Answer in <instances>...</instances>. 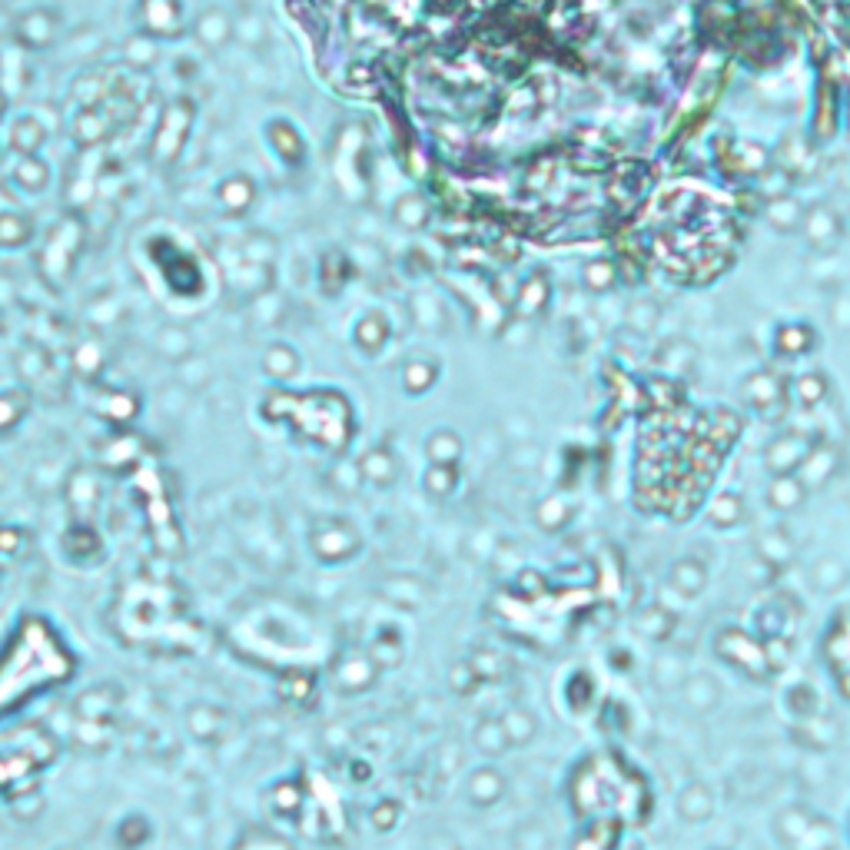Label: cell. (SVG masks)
<instances>
[{"label": "cell", "instance_id": "836d02e7", "mask_svg": "<svg viewBox=\"0 0 850 850\" xmlns=\"http://www.w3.org/2000/svg\"><path fill=\"white\" fill-rule=\"evenodd\" d=\"M50 180V167L40 157H24L17 163L14 170V183L20 186V190H30V193H40Z\"/></svg>", "mask_w": 850, "mask_h": 850}, {"label": "cell", "instance_id": "60d3db41", "mask_svg": "<svg viewBox=\"0 0 850 850\" xmlns=\"http://www.w3.org/2000/svg\"><path fill=\"white\" fill-rule=\"evenodd\" d=\"M402 658H406V645H402L399 635H382V641L376 645V665L379 668H396L402 665Z\"/></svg>", "mask_w": 850, "mask_h": 850}, {"label": "cell", "instance_id": "603a6c76", "mask_svg": "<svg viewBox=\"0 0 850 850\" xmlns=\"http://www.w3.org/2000/svg\"><path fill=\"white\" fill-rule=\"evenodd\" d=\"M462 435L455 429H435L429 439H425V455H429L432 465H459L462 462Z\"/></svg>", "mask_w": 850, "mask_h": 850}, {"label": "cell", "instance_id": "7bdbcfd3", "mask_svg": "<svg viewBox=\"0 0 850 850\" xmlns=\"http://www.w3.org/2000/svg\"><path fill=\"white\" fill-rule=\"evenodd\" d=\"M107 130H110V123H107V120H100V113H97V110H87L84 117L77 120V140H84V143H97V140H103V137H107Z\"/></svg>", "mask_w": 850, "mask_h": 850}, {"label": "cell", "instance_id": "cb8c5ba5", "mask_svg": "<svg viewBox=\"0 0 850 850\" xmlns=\"http://www.w3.org/2000/svg\"><path fill=\"white\" fill-rule=\"evenodd\" d=\"M575 518V505L565 499V495H548V499H542L535 505V525L542 528V532H562V528H568V522Z\"/></svg>", "mask_w": 850, "mask_h": 850}, {"label": "cell", "instance_id": "30bf717a", "mask_svg": "<svg viewBox=\"0 0 850 850\" xmlns=\"http://www.w3.org/2000/svg\"><path fill=\"white\" fill-rule=\"evenodd\" d=\"M754 552H758L761 565H767L771 572H781V568H787L797 558V542L784 525H774V528H767V532L758 535Z\"/></svg>", "mask_w": 850, "mask_h": 850}, {"label": "cell", "instance_id": "9c48e42d", "mask_svg": "<svg viewBox=\"0 0 850 850\" xmlns=\"http://www.w3.org/2000/svg\"><path fill=\"white\" fill-rule=\"evenodd\" d=\"M708 582H711L708 565L694 555H681L668 565V588L678 598H688V601L701 598L704 592H708Z\"/></svg>", "mask_w": 850, "mask_h": 850}, {"label": "cell", "instance_id": "6da1fadb", "mask_svg": "<svg viewBox=\"0 0 850 850\" xmlns=\"http://www.w3.org/2000/svg\"><path fill=\"white\" fill-rule=\"evenodd\" d=\"M714 655L731 661L734 668L744 671L751 678H767L771 675V665H767V651H764V638H754L741 628H724L714 638Z\"/></svg>", "mask_w": 850, "mask_h": 850}, {"label": "cell", "instance_id": "bcb514c9", "mask_svg": "<svg viewBox=\"0 0 850 850\" xmlns=\"http://www.w3.org/2000/svg\"><path fill=\"white\" fill-rule=\"evenodd\" d=\"M425 850H462V844H459V837H455V834L439 831V834H432L429 841H425Z\"/></svg>", "mask_w": 850, "mask_h": 850}, {"label": "cell", "instance_id": "f1b7e54d", "mask_svg": "<svg viewBox=\"0 0 850 850\" xmlns=\"http://www.w3.org/2000/svg\"><path fill=\"white\" fill-rule=\"evenodd\" d=\"M359 469H362V475H366L372 485H392V482H396V475H399V462H396V455H392L389 449H372L366 459H362Z\"/></svg>", "mask_w": 850, "mask_h": 850}, {"label": "cell", "instance_id": "d6986e66", "mask_svg": "<svg viewBox=\"0 0 850 850\" xmlns=\"http://www.w3.org/2000/svg\"><path fill=\"white\" fill-rule=\"evenodd\" d=\"M744 518H748V509H744V499L738 492H721L714 495L711 505L704 509V522L718 532H728V528H738Z\"/></svg>", "mask_w": 850, "mask_h": 850}, {"label": "cell", "instance_id": "ee69618b", "mask_svg": "<svg viewBox=\"0 0 850 850\" xmlns=\"http://www.w3.org/2000/svg\"><path fill=\"white\" fill-rule=\"evenodd\" d=\"M266 366L273 369V376H293L296 366H299V359H296V352H293V349L276 346V349H269Z\"/></svg>", "mask_w": 850, "mask_h": 850}, {"label": "cell", "instance_id": "44dd1931", "mask_svg": "<svg viewBox=\"0 0 850 850\" xmlns=\"http://www.w3.org/2000/svg\"><path fill=\"white\" fill-rule=\"evenodd\" d=\"M675 628H678L675 611H668L665 605H651V608L635 615V631L651 638V641H668L671 635H675Z\"/></svg>", "mask_w": 850, "mask_h": 850}, {"label": "cell", "instance_id": "681fc988", "mask_svg": "<svg viewBox=\"0 0 850 850\" xmlns=\"http://www.w3.org/2000/svg\"><path fill=\"white\" fill-rule=\"evenodd\" d=\"M844 834H847V841H850V814H847V821H844Z\"/></svg>", "mask_w": 850, "mask_h": 850}, {"label": "cell", "instance_id": "5b68a950", "mask_svg": "<svg viewBox=\"0 0 850 850\" xmlns=\"http://www.w3.org/2000/svg\"><path fill=\"white\" fill-rule=\"evenodd\" d=\"M681 704L694 714H714L724 701V684L711 671H691L678 684Z\"/></svg>", "mask_w": 850, "mask_h": 850}, {"label": "cell", "instance_id": "83f0119b", "mask_svg": "<svg viewBox=\"0 0 850 850\" xmlns=\"http://www.w3.org/2000/svg\"><path fill=\"white\" fill-rule=\"evenodd\" d=\"M811 585L821 595H834L847 585V568L837 558H817L811 565Z\"/></svg>", "mask_w": 850, "mask_h": 850}, {"label": "cell", "instance_id": "d590c367", "mask_svg": "<svg viewBox=\"0 0 850 850\" xmlns=\"http://www.w3.org/2000/svg\"><path fill=\"white\" fill-rule=\"evenodd\" d=\"M392 213H396V223L409 226V230H419V226H425V220H429V210H425V200L416 193H406L402 200L392 206Z\"/></svg>", "mask_w": 850, "mask_h": 850}, {"label": "cell", "instance_id": "8d00e7d4", "mask_svg": "<svg viewBox=\"0 0 850 850\" xmlns=\"http://www.w3.org/2000/svg\"><path fill=\"white\" fill-rule=\"evenodd\" d=\"M582 279H585V286L592 289V293H608V289L618 283V269L601 259V263H588L585 266Z\"/></svg>", "mask_w": 850, "mask_h": 850}, {"label": "cell", "instance_id": "7402d4cb", "mask_svg": "<svg viewBox=\"0 0 850 850\" xmlns=\"http://www.w3.org/2000/svg\"><path fill=\"white\" fill-rule=\"evenodd\" d=\"M787 392H791V399H797V406L814 409V406H821L827 396H831V379H827L821 369H814V372H804V376H797L791 386H787Z\"/></svg>", "mask_w": 850, "mask_h": 850}, {"label": "cell", "instance_id": "ac0fdd59", "mask_svg": "<svg viewBox=\"0 0 850 850\" xmlns=\"http://www.w3.org/2000/svg\"><path fill=\"white\" fill-rule=\"evenodd\" d=\"M814 817H817V811H814V807H807V804H787V807H781V811L774 814V837H777V844H781V850L787 844H794L797 837H801L807 827L814 824Z\"/></svg>", "mask_w": 850, "mask_h": 850}, {"label": "cell", "instance_id": "ffe728a7", "mask_svg": "<svg viewBox=\"0 0 850 850\" xmlns=\"http://www.w3.org/2000/svg\"><path fill=\"white\" fill-rule=\"evenodd\" d=\"M784 850H841V831H837V824L831 821V817L817 814L814 824L807 827L794 844H787Z\"/></svg>", "mask_w": 850, "mask_h": 850}, {"label": "cell", "instance_id": "7a4b0ae2", "mask_svg": "<svg viewBox=\"0 0 850 850\" xmlns=\"http://www.w3.org/2000/svg\"><path fill=\"white\" fill-rule=\"evenodd\" d=\"M741 399L748 402L751 409H758V416L781 419L787 412V382L771 369L751 372V376L741 382Z\"/></svg>", "mask_w": 850, "mask_h": 850}, {"label": "cell", "instance_id": "9a60e30c", "mask_svg": "<svg viewBox=\"0 0 850 850\" xmlns=\"http://www.w3.org/2000/svg\"><path fill=\"white\" fill-rule=\"evenodd\" d=\"M216 203H220L226 213L240 216L256 203V183L246 173L226 176V180H220V186H216Z\"/></svg>", "mask_w": 850, "mask_h": 850}, {"label": "cell", "instance_id": "5bb4252c", "mask_svg": "<svg viewBox=\"0 0 850 850\" xmlns=\"http://www.w3.org/2000/svg\"><path fill=\"white\" fill-rule=\"evenodd\" d=\"M472 748L479 751L482 758H489V761H499V758H505V754L512 751V741H509V734H505V728H502L499 714H485V718L475 721Z\"/></svg>", "mask_w": 850, "mask_h": 850}, {"label": "cell", "instance_id": "7dc6e473", "mask_svg": "<svg viewBox=\"0 0 850 850\" xmlns=\"http://www.w3.org/2000/svg\"><path fill=\"white\" fill-rule=\"evenodd\" d=\"M572 850H611V844H601V841H598V831H595V827H588V831H582V834L575 837Z\"/></svg>", "mask_w": 850, "mask_h": 850}, {"label": "cell", "instance_id": "4dcf8cb0", "mask_svg": "<svg viewBox=\"0 0 850 850\" xmlns=\"http://www.w3.org/2000/svg\"><path fill=\"white\" fill-rule=\"evenodd\" d=\"M435 379H439V366L429 359H412L406 362V372H402V386H406V392H412V396L429 392L435 386Z\"/></svg>", "mask_w": 850, "mask_h": 850}, {"label": "cell", "instance_id": "52a82bcc", "mask_svg": "<svg viewBox=\"0 0 850 850\" xmlns=\"http://www.w3.org/2000/svg\"><path fill=\"white\" fill-rule=\"evenodd\" d=\"M714 807H718V797H714V787L704 781H688L678 787L675 794V817L681 824L698 827L704 821L714 817Z\"/></svg>", "mask_w": 850, "mask_h": 850}, {"label": "cell", "instance_id": "ba28073f", "mask_svg": "<svg viewBox=\"0 0 850 850\" xmlns=\"http://www.w3.org/2000/svg\"><path fill=\"white\" fill-rule=\"evenodd\" d=\"M837 469H841V449L831 442H814L811 452H807V459L801 462V469H797L794 475L804 482L807 492H821L824 485L837 475Z\"/></svg>", "mask_w": 850, "mask_h": 850}, {"label": "cell", "instance_id": "f546056e", "mask_svg": "<svg viewBox=\"0 0 850 850\" xmlns=\"http://www.w3.org/2000/svg\"><path fill=\"white\" fill-rule=\"evenodd\" d=\"M465 661H469V665H472V671H475V675H479V681H482V684H489V681H502V678H505V671H509V665H505V658L499 655V651H492V648H472L469 655H465Z\"/></svg>", "mask_w": 850, "mask_h": 850}, {"label": "cell", "instance_id": "b9f144b4", "mask_svg": "<svg viewBox=\"0 0 850 850\" xmlns=\"http://www.w3.org/2000/svg\"><path fill=\"white\" fill-rule=\"evenodd\" d=\"M658 323V306L648 303V299H641V303H631L628 306V326L635 329V333H648L651 326Z\"/></svg>", "mask_w": 850, "mask_h": 850}, {"label": "cell", "instance_id": "7c38bea8", "mask_svg": "<svg viewBox=\"0 0 850 850\" xmlns=\"http://www.w3.org/2000/svg\"><path fill=\"white\" fill-rule=\"evenodd\" d=\"M193 34H196V40H200L206 50H223L233 40L236 24H233V17L226 14L223 7H206L203 14L196 17Z\"/></svg>", "mask_w": 850, "mask_h": 850}, {"label": "cell", "instance_id": "f35d334b", "mask_svg": "<svg viewBox=\"0 0 850 850\" xmlns=\"http://www.w3.org/2000/svg\"><path fill=\"white\" fill-rule=\"evenodd\" d=\"M475 688H482V681L472 671V665L465 658L455 661V665L449 668V691H455V694H475Z\"/></svg>", "mask_w": 850, "mask_h": 850}, {"label": "cell", "instance_id": "484cf974", "mask_svg": "<svg viewBox=\"0 0 850 850\" xmlns=\"http://www.w3.org/2000/svg\"><path fill=\"white\" fill-rule=\"evenodd\" d=\"M44 143H47V130L40 127L37 117H20L14 127H10V147H14L20 157H37Z\"/></svg>", "mask_w": 850, "mask_h": 850}, {"label": "cell", "instance_id": "4fadbf2b", "mask_svg": "<svg viewBox=\"0 0 850 850\" xmlns=\"http://www.w3.org/2000/svg\"><path fill=\"white\" fill-rule=\"evenodd\" d=\"M791 734H794V741L801 744V748L821 751V754H827L837 741H841V728H837V724L827 718V714H821V711H817L814 718H807V721H797Z\"/></svg>", "mask_w": 850, "mask_h": 850}, {"label": "cell", "instance_id": "1f68e13d", "mask_svg": "<svg viewBox=\"0 0 850 850\" xmlns=\"http://www.w3.org/2000/svg\"><path fill=\"white\" fill-rule=\"evenodd\" d=\"M777 349L784 356H804L814 349V333L804 323H787L784 329H777Z\"/></svg>", "mask_w": 850, "mask_h": 850}, {"label": "cell", "instance_id": "8992f818", "mask_svg": "<svg viewBox=\"0 0 850 850\" xmlns=\"http://www.w3.org/2000/svg\"><path fill=\"white\" fill-rule=\"evenodd\" d=\"M14 34L27 50H47L60 34V14L50 7H30L27 14L17 17Z\"/></svg>", "mask_w": 850, "mask_h": 850}, {"label": "cell", "instance_id": "c3c4849f", "mask_svg": "<svg viewBox=\"0 0 850 850\" xmlns=\"http://www.w3.org/2000/svg\"><path fill=\"white\" fill-rule=\"evenodd\" d=\"M831 316H834V323L841 326V329H850V296H837V299H834Z\"/></svg>", "mask_w": 850, "mask_h": 850}, {"label": "cell", "instance_id": "74e56055", "mask_svg": "<svg viewBox=\"0 0 850 850\" xmlns=\"http://www.w3.org/2000/svg\"><path fill=\"white\" fill-rule=\"evenodd\" d=\"M30 236V223L20 213H0V243L20 246Z\"/></svg>", "mask_w": 850, "mask_h": 850}, {"label": "cell", "instance_id": "8fae6325", "mask_svg": "<svg viewBox=\"0 0 850 850\" xmlns=\"http://www.w3.org/2000/svg\"><path fill=\"white\" fill-rule=\"evenodd\" d=\"M807 495L811 492L804 489V482L797 479V475H774V479L767 482L764 502L771 505V512L777 515H794L804 509Z\"/></svg>", "mask_w": 850, "mask_h": 850}, {"label": "cell", "instance_id": "ab89813d", "mask_svg": "<svg viewBox=\"0 0 850 850\" xmlns=\"http://www.w3.org/2000/svg\"><path fill=\"white\" fill-rule=\"evenodd\" d=\"M386 323H382V316H366L359 323V329H356V342L362 349H369V352H376L379 346H382V339H386Z\"/></svg>", "mask_w": 850, "mask_h": 850}, {"label": "cell", "instance_id": "e575fe53", "mask_svg": "<svg viewBox=\"0 0 850 850\" xmlns=\"http://www.w3.org/2000/svg\"><path fill=\"white\" fill-rule=\"evenodd\" d=\"M548 283H545V276L542 273H535V276H528L522 286H518V296H515V303H518V309H522L525 316H535L538 309L545 306V299H548Z\"/></svg>", "mask_w": 850, "mask_h": 850}, {"label": "cell", "instance_id": "d6a6232c", "mask_svg": "<svg viewBox=\"0 0 850 850\" xmlns=\"http://www.w3.org/2000/svg\"><path fill=\"white\" fill-rule=\"evenodd\" d=\"M767 220H771L777 230H797L804 220V206L794 200V196H777V200L767 203Z\"/></svg>", "mask_w": 850, "mask_h": 850}, {"label": "cell", "instance_id": "4316f807", "mask_svg": "<svg viewBox=\"0 0 850 850\" xmlns=\"http://www.w3.org/2000/svg\"><path fill=\"white\" fill-rule=\"evenodd\" d=\"M459 465H432L429 462V469H425V475H422V485H425V495H429V499H439V502H445V499H452L455 492H459Z\"/></svg>", "mask_w": 850, "mask_h": 850}, {"label": "cell", "instance_id": "277c9868", "mask_svg": "<svg viewBox=\"0 0 850 850\" xmlns=\"http://www.w3.org/2000/svg\"><path fill=\"white\" fill-rule=\"evenodd\" d=\"M814 439L801 429H787L781 435H774L771 442H767L764 449V469L767 475H794L797 469H801V462L807 459V452H811Z\"/></svg>", "mask_w": 850, "mask_h": 850}, {"label": "cell", "instance_id": "f6af8a7d", "mask_svg": "<svg viewBox=\"0 0 850 850\" xmlns=\"http://www.w3.org/2000/svg\"><path fill=\"white\" fill-rule=\"evenodd\" d=\"M399 814H402V807H399L396 801H382V804L376 807V814H372V821H376L379 831H392V827H396V821H399Z\"/></svg>", "mask_w": 850, "mask_h": 850}, {"label": "cell", "instance_id": "2e32d148", "mask_svg": "<svg viewBox=\"0 0 850 850\" xmlns=\"http://www.w3.org/2000/svg\"><path fill=\"white\" fill-rule=\"evenodd\" d=\"M499 718H502L505 734H509L512 748H528V744L538 738V731H542L538 714L532 708H525V704H512V708H505Z\"/></svg>", "mask_w": 850, "mask_h": 850}, {"label": "cell", "instance_id": "3957f363", "mask_svg": "<svg viewBox=\"0 0 850 850\" xmlns=\"http://www.w3.org/2000/svg\"><path fill=\"white\" fill-rule=\"evenodd\" d=\"M505 794H509V777H505V771H499L495 764L472 767L462 781L465 804L475 807V811H492V807H499L505 801Z\"/></svg>", "mask_w": 850, "mask_h": 850}, {"label": "cell", "instance_id": "d4e9b609", "mask_svg": "<svg viewBox=\"0 0 850 850\" xmlns=\"http://www.w3.org/2000/svg\"><path fill=\"white\" fill-rule=\"evenodd\" d=\"M784 711L791 714L794 724L797 721H807L821 711V698H817V688L811 681H797L791 688L784 691Z\"/></svg>", "mask_w": 850, "mask_h": 850}, {"label": "cell", "instance_id": "e0dca14e", "mask_svg": "<svg viewBox=\"0 0 850 850\" xmlns=\"http://www.w3.org/2000/svg\"><path fill=\"white\" fill-rule=\"evenodd\" d=\"M801 226L807 233V243H811L814 250H834L837 236H841V220H837V213H831L827 206H817V210L804 213Z\"/></svg>", "mask_w": 850, "mask_h": 850}]
</instances>
